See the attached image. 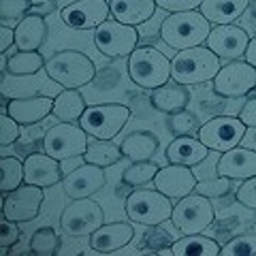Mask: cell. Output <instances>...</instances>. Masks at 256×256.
<instances>
[{
	"label": "cell",
	"instance_id": "cell-1",
	"mask_svg": "<svg viewBox=\"0 0 256 256\" xmlns=\"http://www.w3.org/2000/svg\"><path fill=\"white\" fill-rule=\"evenodd\" d=\"M212 32V22L201 11L169 13L160 24V38L173 50H190L207 41Z\"/></svg>",
	"mask_w": 256,
	"mask_h": 256
},
{
	"label": "cell",
	"instance_id": "cell-2",
	"mask_svg": "<svg viewBox=\"0 0 256 256\" xmlns=\"http://www.w3.org/2000/svg\"><path fill=\"white\" fill-rule=\"evenodd\" d=\"M220 70V58L207 45L182 50L171 58V79L184 86L214 82Z\"/></svg>",
	"mask_w": 256,
	"mask_h": 256
},
{
	"label": "cell",
	"instance_id": "cell-3",
	"mask_svg": "<svg viewBox=\"0 0 256 256\" xmlns=\"http://www.w3.org/2000/svg\"><path fill=\"white\" fill-rule=\"evenodd\" d=\"M126 68L134 86L143 90H156L171 82V60L156 47H137L128 56Z\"/></svg>",
	"mask_w": 256,
	"mask_h": 256
},
{
	"label": "cell",
	"instance_id": "cell-4",
	"mask_svg": "<svg viewBox=\"0 0 256 256\" xmlns=\"http://www.w3.org/2000/svg\"><path fill=\"white\" fill-rule=\"evenodd\" d=\"M45 73L52 82L60 84L62 88H84L96 77L94 62L86 54L77 50L56 52L45 62Z\"/></svg>",
	"mask_w": 256,
	"mask_h": 256
},
{
	"label": "cell",
	"instance_id": "cell-5",
	"mask_svg": "<svg viewBox=\"0 0 256 256\" xmlns=\"http://www.w3.org/2000/svg\"><path fill=\"white\" fill-rule=\"evenodd\" d=\"M124 212L128 220L143 226H156L171 220L173 214V198L162 194L156 188H137L126 196Z\"/></svg>",
	"mask_w": 256,
	"mask_h": 256
},
{
	"label": "cell",
	"instance_id": "cell-6",
	"mask_svg": "<svg viewBox=\"0 0 256 256\" xmlns=\"http://www.w3.org/2000/svg\"><path fill=\"white\" fill-rule=\"evenodd\" d=\"M216 210L212 201L198 192H192V194L180 198L178 203H173L171 222L182 235L203 233L207 226H212Z\"/></svg>",
	"mask_w": 256,
	"mask_h": 256
},
{
	"label": "cell",
	"instance_id": "cell-7",
	"mask_svg": "<svg viewBox=\"0 0 256 256\" xmlns=\"http://www.w3.org/2000/svg\"><path fill=\"white\" fill-rule=\"evenodd\" d=\"M88 134L82 124L75 122H60L52 126L43 137V152L54 158L70 160L75 156H84L88 150Z\"/></svg>",
	"mask_w": 256,
	"mask_h": 256
},
{
	"label": "cell",
	"instance_id": "cell-8",
	"mask_svg": "<svg viewBox=\"0 0 256 256\" xmlns=\"http://www.w3.org/2000/svg\"><path fill=\"white\" fill-rule=\"evenodd\" d=\"M139 43V32L134 26H128L114 18L102 22L98 28H94V45L107 58H128Z\"/></svg>",
	"mask_w": 256,
	"mask_h": 256
},
{
	"label": "cell",
	"instance_id": "cell-9",
	"mask_svg": "<svg viewBox=\"0 0 256 256\" xmlns=\"http://www.w3.org/2000/svg\"><path fill=\"white\" fill-rule=\"evenodd\" d=\"M128 118H130V109L126 105L107 102V105H90L84 111L79 124L94 139H114L126 126Z\"/></svg>",
	"mask_w": 256,
	"mask_h": 256
},
{
	"label": "cell",
	"instance_id": "cell-10",
	"mask_svg": "<svg viewBox=\"0 0 256 256\" xmlns=\"http://www.w3.org/2000/svg\"><path fill=\"white\" fill-rule=\"evenodd\" d=\"M102 224H105V212L90 196L70 198V205L64 207V212L60 216L62 230L73 237H90Z\"/></svg>",
	"mask_w": 256,
	"mask_h": 256
},
{
	"label": "cell",
	"instance_id": "cell-11",
	"mask_svg": "<svg viewBox=\"0 0 256 256\" xmlns=\"http://www.w3.org/2000/svg\"><path fill=\"white\" fill-rule=\"evenodd\" d=\"M246 130H248V126L239 118L216 116L198 126L196 137L210 148V152H220L222 154V152L237 148L242 143V139L246 137Z\"/></svg>",
	"mask_w": 256,
	"mask_h": 256
},
{
	"label": "cell",
	"instance_id": "cell-12",
	"mask_svg": "<svg viewBox=\"0 0 256 256\" xmlns=\"http://www.w3.org/2000/svg\"><path fill=\"white\" fill-rule=\"evenodd\" d=\"M214 92L224 98H239L256 88V66L246 60H230L214 77Z\"/></svg>",
	"mask_w": 256,
	"mask_h": 256
},
{
	"label": "cell",
	"instance_id": "cell-13",
	"mask_svg": "<svg viewBox=\"0 0 256 256\" xmlns=\"http://www.w3.org/2000/svg\"><path fill=\"white\" fill-rule=\"evenodd\" d=\"M45 192L41 186L24 182L20 188L2 192V216L13 222H30L41 214Z\"/></svg>",
	"mask_w": 256,
	"mask_h": 256
},
{
	"label": "cell",
	"instance_id": "cell-14",
	"mask_svg": "<svg viewBox=\"0 0 256 256\" xmlns=\"http://www.w3.org/2000/svg\"><path fill=\"white\" fill-rule=\"evenodd\" d=\"M109 18H111L109 0H77V2H70L60 11L62 24L75 30L98 28Z\"/></svg>",
	"mask_w": 256,
	"mask_h": 256
},
{
	"label": "cell",
	"instance_id": "cell-15",
	"mask_svg": "<svg viewBox=\"0 0 256 256\" xmlns=\"http://www.w3.org/2000/svg\"><path fill=\"white\" fill-rule=\"evenodd\" d=\"M250 34L235 26V24H224V26H212V32L207 36L205 45L224 60H242L246 56Z\"/></svg>",
	"mask_w": 256,
	"mask_h": 256
},
{
	"label": "cell",
	"instance_id": "cell-16",
	"mask_svg": "<svg viewBox=\"0 0 256 256\" xmlns=\"http://www.w3.org/2000/svg\"><path fill=\"white\" fill-rule=\"evenodd\" d=\"M154 188L160 190L162 194H166L173 201H180V198L192 194L196 190V175L190 171V166L186 164H166L160 166L156 178H154Z\"/></svg>",
	"mask_w": 256,
	"mask_h": 256
},
{
	"label": "cell",
	"instance_id": "cell-17",
	"mask_svg": "<svg viewBox=\"0 0 256 256\" xmlns=\"http://www.w3.org/2000/svg\"><path fill=\"white\" fill-rule=\"evenodd\" d=\"M105 182L107 178H105V169L102 166L86 162L64 175L62 188L68 198H88L105 186Z\"/></svg>",
	"mask_w": 256,
	"mask_h": 256
},
{
	"label": "cell",
	"instance_id": "cell-18",
	"mask_svg": "<svg viewBox=\"0 0 256 256\" xmlns=\"http://www.w3.org/2000/svg\"><path fill=\"white\" fill-rule=\"evenodd\" d=\"M62 180H64V175H62L58 158L45 154V152H36V154H30L24 160V182L26 184L50 188V186L60 184Z\"/></svg>",
	"mask_w": 256,
	"mask_h": 256
},
{
	"label": "cell",
	"instance_id": "cell-19",
	"mask_svg": "<svg viewBox=\"0 0 256 256\" xmlns=\"http://www.w3.org/2000/svg\"><path fill=\"white\" fill-rule=\"evenodd\" d=\"M216 175L230 178L237 182H244L256 175V152L250 148H233L228 152H222L216 164Z\"/></svg>",
	"mask_w": 256,
	"mask_h": 256
},
{
	"label": "cell",
	"instance_id": "cell-20",
	"mask_svg": "<svg viewBox=\"0 0 256 256\" xmlns=\"http://www.w3.org/2000/svg\"><path fill=\"white\" fill-rule=\"evenodd\" d=\"M54 111V98L50 96H22L11 98L6 114L13 120H18L20 126H32L45 120Z\"/></svg>",
	"mask_w": 256,
	"mask_h": 256
},
{
	"label": "cell",
	"instance_id": "cell-21",
	"mask_svg": "<svg viewBox=\"0 0 256 256\" xmlns=\"http://www.w3.org/2000/svg\"><path fill=\"white\" fill-rule=\"evenodd\" d=\"M134 239V226L130 222H114V224H102L90 235V248L96 252H116L122 250Z\"/></svg>",
	"mask_w": 256,
	"mask_h": 256
},
{
	"label": "cell",
	"instance_id": "cell-22",
	"mask_svg": "<svg viewBox=\"0 0 256 256\" xmlns=\"http://www.w3.org/2000/svg\"><path fill=\"white\" fill-rule=\"evenodd\" d=\"M210 156V148L192 134H184V137H175L169 148H166V160L171 164H186L194 166Z\"/></svg>",
	"mask_w": 256,
	"mask_h": 256
},
{
	"label": "cell",
	"instance_id": "cell-23",
	"mask_svg": "<svg viewBox=\"0 0 256 256\" xmlns=\"http://www.w3.org/2000/svg\"><path fill=\"white\" fill-rule=\"evenodd\" d=\"M150 102L156 111H160V114L171 116V114H178L182 109H188L190 92L184 84L169 82V84L156 88V90H152Z\"/></svg>",
	"mask_w": 256,
	"mask_h": 256
},
{
	"label": "cell",
	"instance_id": "cell-24",
	"mask_svg": "<svg viewBox=\"0 0 256 256\" xmlns=\"http://www.w3.org/2000/svg\"><path fill=\"white\" fill-rule=\"evenodd\" d=\"M156 6V0H109L111 18L134 28L154 18Z\"/></svg>",
	"mask_w": 256,
	"mask_h": 256
},
{
	"label": "cell",
	"instance_id": "cell-25",
	"mask_svg": "<svg viewBox=\"0 0 256 256\" xmlns=\"http://www.w3.org/2000/svg\"><path fill=\"white\" fill-rule=\"evenodd\" d=\"M47 41V22L41 15H26L15 26V47L20 52H38Z\"/></svg>",
	"mask_w": 256,
	"mask_h": 256
},
{
	"label": "cell",
	"instance_id": "cell-26",
	"mask_svg": "<svg viewBox=\"0 0 256 256\" xmlns=\"http://www.w3.org/2000/svg\"><path fill=\"white\" fill-rule=\"evenodd\" d=\"M248 6L250 0H203L198 11L212 22V26H224V24H235Z\"/></svg>",
	"mask_w": 256,
	"mask_h": 256
},
{
	"label": "cell",
	"instance_id": "cell-27",
	"mask_svg": "<svg viewBox=\"0 0 256 256\" xmlns=\"http://www.w3.org/2000/svg\"><path fill=\"white\" fill-rule=\"evenodd\" d=\"M86 109H88V105H86L84 94L79 92L77 88H64L54 98L52 116H56L60 122H79Z\"/></svg>",
	"mask_w": 256,
	"mask_h": 256
},
{
	"label": "cell",
	"instance_id": "cell-28",
	"mask_svg": "<svg viewBox=\"0 0 256 256\" xmlns=\"http://www.w3.org/2000/svg\"><path fill=\"white\" fill-rule=\"evenodd\" d=\"M220 244L216 239L207 237L203 233H192V235H182L175 239L171 246L173 256H216L220 254Z\"/></svg>",
	"mask_w": 256,
	"mask_h": 256
},
{
	"label": "cell",
	"instance_id": "cell-29",
	"mask_svg": "<svg viewBox=\"0 0 256 256\" xmlns=\"http://www.w3.org/2000/svg\"><path fill=\"white\" fill-rule=\"evenodd\" d=\"M122 154L130 162H141V160H150L158 150V137L150 130H134L122 141Z\"/></svg>",
	"mask_w": 256,
	"mask_h": 256
},
{
	"label": "cell",
	"instance_id": "cell-30",
	"mask_svg": "<svg viewBox=\"0 0 256 256\" xmlns=\"http://www.w3.org/2000/svg\"><path fill=\"white\" fill-rule=\"evenodd\" d=\"M122 158H124L122 148L116 146L114 139H94L92 143H88V150H86V154H84L86 162L96 164V166H102V169L118 164Z\"/></svg>",
	"mask_w": 256,
	"mask_h": 256
},
{
	"label": "cell",
	"instance_id": "cell-31",
	"mask_svg": "<svg viewBox=\"0 0 256 256\" xmlns=\"http://www.w3.org/2000/svg\"><path fill=\"white\" fill-rule=\"evenodd\" d=\"M45 58L38 52H18L9 58V73L15 77H28L36 75L41 68H45Z\"/></svg>",
	"mask_w": 256,
	"mask_h": 256
},
{
	"label": "cell",
	"instance_id": "cell-32",
	"mask_svg": "<svg viewBox=\"0 0 256 256\" xmlns=\"http://www.w3.org/2000/svg\"><path fill=\"white\" fill-rule=\"evenodd\" d=\"M160 166L154 164L152 160H141V162H130V166H126L122 171V182L130 188H141L154 182L156 173Z\"/></svg>",
	"mask_w": 256,
	"mask_h": 256
},
{
	"label": "cell",
	"instance_id": "cell-33",
	"mask_svg": "<svg viewBox=\"0 0 256 256\" xmlns=\"http://www.w3.org/2000/svg\"><path fill=\"white\" fill-rule=\"evenodd\" d=\"M0 169H2V182H0L2 192H11L24 184V162L20 158L2 156L0 158Z\"/></svg>",
	"mask_w": 256,
	"mask_h": 256
},
{
	"label": "cell",
	"instance_id": "cell-34",
	"mask_svg": "<svg viewBox=\"0 0 256 256\" xmlns=\"http://www.w3.org/2000/svg\"><path fill=\"white\" fill-rule=\"evenodd\" d=\"M60 250V237L52 226L38 228L30 239V252L38 256H54Z\"/></svg>",
	"mask_w": 256,
	"mask_h": 256
},
{
	"label": "cell",
	"instance_id": "cell-35",
	"mask_svg": "<svg viewBox=\"0 0 256 256\" xmlns=\"http://www.w3.org/2000/svg\"><path fill=\"white\" fill-rule=\"evenodd\" d=\"M175 239L160 228V224L156 226H148V230L143 233V242H141V250L148 252H160V254H171V246Z\"/></svg>",
	"mask_w": 256,
	"mask_h": 256
},
{
	"label": "cell",
	"instance_id": "cell-36",
	"mask_svg": "<svg viewBox=\"0 0 256 256\" xmlns=\"http://www.w3.org/2000/svg\"><path fill=\"white\" fill-rule=\"evenodd\" d=\"M166 126L175 137H184V134H192L194 130H198V120L196 114H192L188 109H182L178 114H171L166 120Z\"/></svg>",
	"mask_w": 256,
	"mask_h": 256
},
{
	"label": "cell",
	"instance_id": "cell-37",
	"mask_svg": "<svg viewBox=\"0 0 256 256\" xmlns=\"http://www.w3.org/2000/svg\"><path fill=\"white\" fill-rule=\"evenodd\" d=\"M222 256H250L256 254V233H246L228 239V244L220 248Z\"/></svg>",
	"mask_w": 256,
	"mask_h": 256
},
{
	"label": "cell",
	"instance_id": "cell-38",
	"mask_svg": "<svg viewBox=\"0 0 256 256\" xmlns=\"http://www.w3.org/2000/svg\"><path fill=\"white\" fill-rule=\"evenodd\" d=\"M230 190H233V180L218 175L216 180H203V182H198L194 192H198V194H203L207 198H220V196H226Z\"/></svg>",
	"mask_w": 256,
	"mask_h": 256
},
{
	"label": "cell",
	"instance_id": "cell-39",
	"mask_svg": "<svg viewBox=\"0 0 256 256\" xmlns=\"http://www.w3.org/2000/svg\"><path fill=\"white\" fill-rule=\"evenodd\" d=\"M32 4V0H0V20H18L20 24L30 13Z\"/></svg>",
	"mask_w": 256,
	"mask_h": 256
},
{
	"label": "cell",
	"instance_id": "cell-40",
	"mask_svg": "<svg viewBox=\"0 0 256 256\" xmlns=\"http://www.w3.org/2000/svg\"><path fill=\"white\" fill-rule=\"evenodd\" d=\"M20 242V226L18 222H13L9 218L2 216V222H0V254L6 256L9 250Z\"/></svg>",
	"mask_w": 256,
	"mask_h": 256
},
{
	"label": "cell",
	"instance_id": "cell-41",
	"mask_svg": "<svg viewBox=\"0 0 256 256\" xmlns=\"http://www.w3.org/2000/svg\"><path fill=\"white\" fill-rule=\"evenodd\" d=\"M235 201L239 205L248 207V210L256 212V175L254 178H248L239 184V188L235 190Z\"/></svg>",
	"mask_w": 256,
	"mask_h": 256
},
{
	"label": "cell",
	"instance_id": "cell-42",
	"mask_svg": "<svg viewBox=\"0 0 256 256\" xmlns=\"http://www.w3.org/2000/svg\"><path fill=\"white\" fill-rule=\"evenodd\" d=\"M20 139V124L18 120H13L6 111H2L0 116V146L6 148Z\"/></svg>",
	"mask_w": 256,
	"mask_h": 256
},
{
	"label": "cell",
	"instance_id": "cell-43",
	"mask_svg": "<svg viewBox=\"0 0 256 256\" xmlns=\"http://www.w3.org/2000/svg\"><path fill=\"white\" fill-rule=\"evenodd\" d=\"M203 0H156L160 9L166 13H182V11H196Z\"/></svg>",
	"mask_w": 256,
	"mask_h": 256
},
{
	"label": "cell",
	"instance_id": "cell-44",
	"mask_svg": "<svg viewBox=\"0 0 256 256\" xmlns=\"http://www.w3.org/2000/svg\"><path fill=\"white\" fill-rule=\"evenodd\" d=\"M237 118L242 120L248 128H256V96H252V98L246 100V105L242 107V111H239Z\"/></svg>",
	"mask_w": 256,
	"mask_h": 256
},
{
	"label": "cell",
	"instance_id": "cell-45",
	"mask_svg": "<svg viewBox=\"0 0 256 256\" xmlns=\"http://www.w3.org/2000/svg\"><path fill=\"white\" fill-rule=\"evenodd\" d=\"M11 45H15V28L2 26L0 28V54H6Z\"/></svg>",
	"mask_w": 256,
	"mask_h": 256
},
{
	"label": "cell",
	"instance_id": "cell-46",
	"mask_svg": "<svg viewBox=\"0 0 256 256\" xmlns=\"http://www.w3.org/2000/svg\"><path fill=\"white\" fill-rule=\"evenodd\" d=\"M56 9V4L54 2H45V4H32V9H30V15H41V18H47L52 11Z\"/></svg>",
	"mask_w": 256,
	"mask_h": 256
},
{
	"label": "cell",
	"instance_id": "cell-47",
	"mask_svg": "<svg viewBox=\"0 0 256 256\" xmlns=\"http://www.w3.org/2000/svg\"><path fill=\"white\" fill-rule=\"evenodd\" d=\"M244 60H246V62H250L252 66H256V34L250 38V43H248V50H246Z\"/></svg>",
	"mask_w": 256,
	"mask_h": 256
},
{
	"label": "cell",
	"instance_id": "cell-48",
	"mask_svg": "<svg viewBox=\"0 0 256 256\" xmlns=\"http://www.w3.org/2000/svg\"><path fill=\"white\" fill-rule=\"evenodd\" d=\"M250 9H252V13L256 15V0H252V2H250Z\"/></svg>",
	"mask_w": 256,
	"mask_h": 256
}]
</instances>
